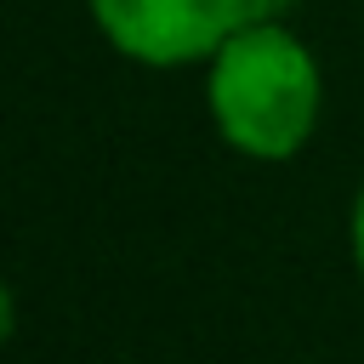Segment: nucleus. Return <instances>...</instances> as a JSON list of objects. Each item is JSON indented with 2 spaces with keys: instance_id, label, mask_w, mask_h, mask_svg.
Returning <instances> with one entry per match:
<instances>
[{
  "instance_id": "nucleus-2",
  "label": "nucleus",
  "mask_w": 364,
  "mask_h": 364,
  "mask_svg": "<svg viewBox=\"0 0 364 364\" xmlns=\"http://www.w3.org/2000/svg\"><path fill=\"white\" fill-rule=\"evenodd\" d=\"M85 6L97 34L142 68L210 63L239 28L262 23L256 0H85Z\"/></svg>"
},
{
  "instance_id": "nucleus-1",
  "label": "nucleus",
  "mask_w": 364,
  "mask_h": 364,
  "mask_svg": "<svg viewBox=\"0 0 364 364\" xmlns=\"http://www.w3.org/2000/svg\"><path fill=\"white\" fill-rule=\"evenodd\" d=\"M205 114L245 159H296L324 114V74L290 23H250L205 63Z\"/></svg>"
},
{
  "instance_id": "nucleus-3",
  "label": "nucleus",
  "mask_w": 364,
  "mask_h": 364,
  "mask_svg": "<svg viewBox=\"0 0 364 364\" xmlns=\"http://www.w3.org/2000/svg\"><path fill=\"white\" fill-rule=\"evenodd\" d=\"M347 250H353V267L364 279V188L353 193V216H347Z\"/></svg>"
}]
</instances>
